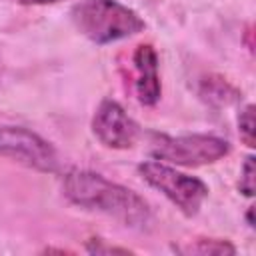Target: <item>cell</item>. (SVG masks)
<instances>
[{
  "label": "cell",
  "instance_id": "1",
  "mask_svg": "<svg viewBox=\"0 0 256 256\" xmlns=\"http://www.w3.org/2000/svg\"><path fill=\"white\" fill-rule=\"evenodd\" d=\"M62 192L72 204L90 212L106 214L128 228L146 230L152 224L148 202L134 190L110 182L102 174L70 170L62 180Z\"/></svg>",
  "mask_w": 256,
  "mask_h": 256
},
{
  "label": "cell",
  "instance_id": "2",
  "mask_svg": "<svg viewBox=\"0 0 256 256\" xmlns=\"http://www.w3.org/2000/svg\"><path fill=\"white\" fill-rule=\"evenodd\" d=\"M70 18L82 36L100 46L130 38L146 28L140 14L118 0H80L72 6Z\"/></svg>",
  "mask_w": 256,
  "mask_h": 256
},
{
  "label": "cell",
  "instance_id": "3",
  "mask_svg": "<svg viewBox=\"0 0 256 256\" xmlns=\"http://www.w3.org/2000/svg\"><path fill=\"white\" fill-rule=\"evenodd\" d=\"M230 152V144L224 138L212 134H188V136H166L154 134L150 154L154 160L176 164V166H204L214 164Z\"/></svg>",
  "mask_w": 256,
  "mask_h": 256
},
{
  "label": "cell",
  "instance_id": "4",
  "mask_svg": "<svg viewBox=\"0 0 256 256\" xmlns=\"http://www.w3.org/2000/svg\"><path fill=\"white\" fill-rule=\"evenodd\" d=\"M138 174L186 216H196L202 202L208 198V186L200 178L178 172L160 160H146L138 164Z\"/></svg>",
  "mask_w": 256,
  "mask_h": 256
},
{
  "label": "cell",
  "instance_id": "5",
  "mask_svg": "<svg viewBox=\"0 0 256 256\" xmlns=\"http://www.w3.org/2000/svg\"><path fill=\"white\" fill-rule=\"evenodd\" d=\"M0 156L44 174H54L58 170L54 146L24 126H0Z\"/></svg>",
  "mask_w": 256,
  "mask_h": 256
},
{
  "label": "cell",
  "instance_id": "6",
  "mask_svg": "<svg viewBox=\"0 0 256 256\" xmlns=\"http://www.w3.org/2000/svg\"><path fill=\"white\" fill-rule=\"evenodd\" d=\"M92 132L106 148L126 150L138 138V124L116 100H102L92 116Z\"/></svg>",
  "mask_w": 256,
  "mask_h": 256
},
{
  "label": "cell",
  "instance_id": "7",
  "mask_svg": "<svg viewBox=\"0 0 256 256\" xmlns=\"http://www.w3.org/2000/svg\"><path fill=\"white\" fill-rule=\"evenodd\" d=\"M136 94L144 106H154L160 100L162 86L158 74V54L152 44H140L134 52Z\"/></svg>",
  "mask_w": 256,
  "mask_h": 256
},
{
  "label": "cell",
  "instance_id": "8",
  "mask_svg": "<svg viewBox=\"0 0 256 256\" xmlns=\"http://www.w3.org/2000/svg\"><path fill=\"white\" fill-rule=\"evenodd\" d=\"M182 254H234L236 248L228 240L220 238H196L184 246L176 248Z\"/></svg>",
  "mask_w": 256,
  "mask_h": 256
},
{
  "label": "cell",
  "instance_id": "9",
  "mask_svg": "<svg viewBox=\"0 0 256 256\" xmlns=\"http://www.w3.org/2000/svg\"><path fill=\"white\" fill-rule=\"evenodd\" d=\"M238 132L246 146H254V106L248 104L238 116Z\"/></svg>",
  "mask_w": 256,
  "mask_h": 256
},
{
  "label": "cell",
  "instance_id": "10",
  "mask_svg": "<svg viewBox=\"0 0 256 256\" xmlns=\"http://www.w3.org/2000/svg\"><path fill=\"white\" fill-rule=\"evenodd\" d=\"M240 192L244 196H252L254 194V158L248 156L242 164V170H240V184H238Z\"/></svg>",
  "mask_w": 256,
  "mask_h": 256
},
{
  "label": "cell",
  "instance_id": "11",
  "mask_svg": "<svg viewBox=\"0 0 256 256\" xmlns=\"http://www.w3.org/2000/svg\"><path fill=\"white\" fill-rule=\"evenodd\" d=\"M86 252H90V254H130L132 250L120 248V246H110L102 238H90L86 242Z\"/></svg>",
  "mask_w": 256,
  "mask_h": 256
},
{
  "label": "cell",
  "instance_id": "12",
  "mask_svg": "<svg viewBox=\"0 0 256 256\" xmlns=\"http://www.w3.org/2000/svg\"><path fill=\"white\" fill-rule=\"evenodd\" d=\"M60 0H20V4H28V6H40V4H54Z\"/></svg>",
  "mask_w": 256,
  "mask_h": 256
},
{
  "label": "cell",
  "instance_id": "13",
  "mask_svg": "<svg viewBox=\"0 0 256 256\" xmlns=\"http://www.w3.org/2000/svg\"><path fill=\"white\" fill-rule=\"evenodd\" d=\"M252 212H254V208H248V212H246V220H248V226H250V228H254V220H252Z\"/></svg>",
  "mask_w": 256,
  "mask_h": 256
}]
</instances>
